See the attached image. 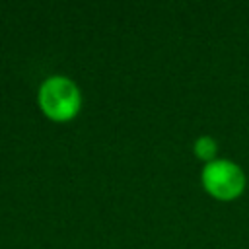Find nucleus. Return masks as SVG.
I'll use <instances>...</instances> for the list:
<instances>
[{
    "label": "nucleus",
    "mask_w": 249,
    "mask_h": 249,
    "mask_svg": "<svg viewBox=\"0 0 249 249\" xmlns=\"http://www.w3.org/2000/svg\"><path fill=\"white\" fill-rule=\"evenodd\" d=\"M202 183L212 196L220 200H231L237 195H241L245 187V177L235 163L226 160H216L206 163L202 171Z\"/></svg>",
    "instance_id": "obj_2"
},
{
    "label": "nucleus",
    "mask_w": 249,
    "mask_h": 249,
    "mask_svg": "<svg viewBox=\"0 0 249 249\" xmlns=\"http://www.w3.org/2000/svg\"><path fill=\"white\" fill-rule=\"evenodd\" d=\"M195 152L202 160H212L216 156V142L212 138H208V136H202V138H198L195 142Z\"/></svg>",
    "instance_id": "obj_3"
},
{
    "label": "nucleus",
    "mask_w": 249,
    "mask_h": 249,
    "mask_svg": "<svg viewBox=\"0 0 249 249\" xmlns=\"http://www.w3.org/2000/svg\"><path fill=\"white\" fill-rule=\"evenodd\" d=\"M39 105L53 121H70L80 109V91L68 78H47L39 89Z\"/></svg>",
    "instance_id": "obj_1"
}]
</instances>
